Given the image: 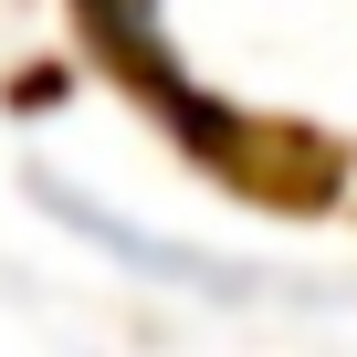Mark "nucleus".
<instances>
[{"label":"nucleus","mask_w":357,"mask_h":357,"mask_svg":"<svg viewBox=\"0 0 357 357\" xmlns=\"http://www.w3.org/2000/svg\"><path fill=\"white\" fill-rule=\"evenodd\" d=\"M22 200L74 252H95L105 273H126V284H147L168 305H200V315H315V305H347V284H326V273L252 263V252H221V242H190V231H158V221L95 200L84 178H63V168H22Z\"/></svg>","instance_id":"1"}]
</instances>
